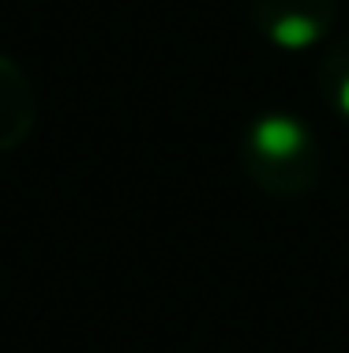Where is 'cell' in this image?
Instances as JSON below:
<instances>
[{
  "label": "cell",
  "mask_w": 349,
  "mask_h": 353,
  "mask_svg": "<svg viewBox=\"0 0 349 353\" xmlns=\"http://www.w3.org/2000/svg\"><path fill=\"white\" fill-rule=\"evenodd\" d=\"M335 0H252V23L267 41L282 49H304L330 34Z\"/></svg>",
  "instance_id": "obj_2"
},
{
  "label": "cell",
  "mask_w": 349,
  "mask_h": 353,
  "mask_svg": "<svg viewBox=\"0 0 349 353\" xmlns=\"http://www.w3.org/2000/svg\"><path fill=\"white\" fill-rule=\"evenodd\" d=\"M315 75H319L323 98L335 105V113H342L346 121H349V34L338 38L335 46L323 53Z\"/></svg>",
  "instance_id": "obj_4"
},
{
  "label": "cell",
  "mask_w": 349,
  "mask_h": 353,
  "mask_svg": "<svg viewBox=\"0 0 349 353\" xmlns=\"http://www.w3.org/2000/svg\"><path fill=\"white\" fill-rule=\"evenodd\" d=\"M38 121L34 83L15 57L0 53V154L19 150Z\"/></svg>",
  "instance_id": "obj_3"
},
{
  "label": "cell",
  "mask_w": 349,
  "mask_h": 353,
  "mask_svg": "<svg viewBox=\"0 0 349 353\" xmlns=\"http://www.w3.org/2000/svg\"><path fill=\"white\" fill-rule=\"evenodd\" d=\"M248 181L271 199H297L323 176L319 136L293 113H263L248 124L240 143Z\"/></svg>",
  "instance_id": "obj_1"
}]
</instances>
